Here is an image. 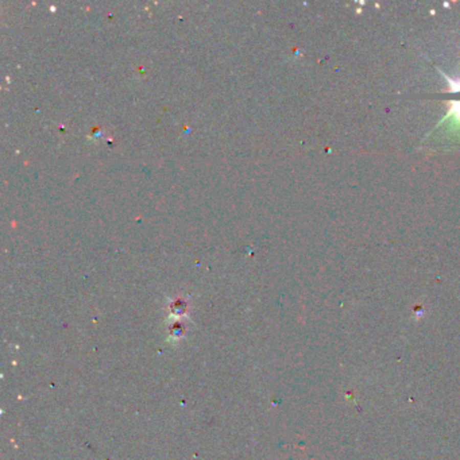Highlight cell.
Returning a JSON list of instances; mask_svg holds the SVG:
<instances>
[{"mask_svg":"<svg viewBox=\"0 0 460 460\" xmlns=\"http://www.w3.org/2000/svg\"><path fill=\"white\" fill-rule=\"evenodd\" d=\"M451 120V126L455 128V130H460V101H453L451 104V108H449V111L447 112V115L445 118L443 119V122L444 120Z\"/></svg>","mask_w":460,"mask_h":460,"instance_id":"1","label":"cell"}]
</instances>
